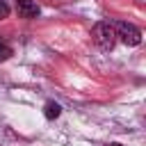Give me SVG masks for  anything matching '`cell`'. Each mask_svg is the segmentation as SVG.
<instances>
[{
	"instance_id": "cell-4",
	"label": "cell",
	"mask_w": 146,
	"mask_h": 146,
	"mask_svg": "<svg viewBox=\"0 0 146 146\" xmlns=\"http://www.w3.org/2000/svg\"><path fill=\"white\" fill-rule=\"evenodd\" d=\"M62 114V107L55 103V100H48L46 105H43V116L48 119V121H52V119H57Z\"/></svg>"
},
{
	"instance_id": "cell-6",
	"label": "cell",
	"mask_w": 146,
	"mask_h": 146,
	"mask_svg": "<svg viewBox=\"0 0 146 146\" xmlns=\"http://www.w3.org/2000/svg\"><path fill=\"white\" fill-rule=\"evenodd\" d=\"M7 16H9V5H7L5 0H0V21L7 18Z\"/></svg>"
},
{
	"instance_id": "cell-2",
	"label": "cell",
	"mask_w": 146,
	"mask_h": 146,
	"mask_svg": "<svg viewBox=\"0 0 146 146\" xmlns=\"http://www.w3.org/2000/svg\"><path fill=\"white\" fill-rule=\"evenodd\" d=\"M114 25V32H116V39H121L125 46H139L141 43V30L132 23H125V21H116L112 23Z\"/></svg>"
},
{
	"instance_id": "cell-3",
	"label": "cell",
	"mask_w": 146,
	"mask_h": 146,
	"mask_svg": "<svg viewBox=\"0 0 146 146\" xmlns=\"http://www.w3.org/2000/svg\"><path fill=\"white\" fill-rule=\"evenodd\" d=\"M16 7H18V16H23V18H36L39 16V5L34 0H18Z\"/></svg>"
},
{
	"instance_id": "cell-7",
	"label": "cell",
	"mask_w": 146,
	"mask_h": 146,
	"mask_svg": "<svg viewBox=\"0 0 146 146\" xmlns=\"http://www.w3.org/2000/svg\"><path fill=\"white\" fill-rule=\"evenodd\" d=\"M110 146H121V144H110Z\"/></svg>"
},
{
	"instance_id": "cell-5",
	"label": "cell",
	"mask_w": 146,
	"mask_h": 146,
	"mask_svg": "<svg viewBox=\"0 0 146 146\" xmlns=\"http://www.w3.org/2000/svg\"><path fill=\"white\" fill-rule=\"evenodd\" d=\"M11 57V46H7L2 39H0V62H5V59H9Z\"/></svg>"
},
{
	"instance_id": "cell-8",
	"label": "cell",
	"mask_w": 146,
	"mask_h": 146,
	"mask_svg": "<svg viewBox=\"0 0 146 146\" xmlns=\"http://www.w3.org/2000/svg\"><path fill=\"white\" fill-rule=\"evenodd\" d=\"M16 2H18V0H16Z\"/></svg>"
},
{
	"instance_id": "cell-1",
	"label": "cell",
	"mask_w": 146,
	"mask_h": 146,
	"mask_svg": "<svg viewBox=\"0 0 146 146\" xmlns=\"http://www.w3.org/2000/svg\"><path fill=\"white\" fill-rule=\"evenodd\" d=\"M91 36L96 41V46L100 50H112L114 43H116V32H114V25L112 23H96L94 30H91Z\"/></svg>"
}]
</instances>
